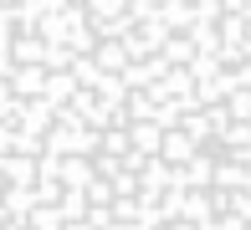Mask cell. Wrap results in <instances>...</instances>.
Masks as SVG:
<instances>
[{"label": "cell", "instance_id": "cell-4", "mask_svg": "<svg viewBox=\"0 0 251 230\" xmlns=\"http://www.w3.org/2000/svg\"><path fill=\"white\" fill-rule=\"evenodd\" d=\"M62 230H93V225H87V220H67Z\"/></svg>", "mask_w": 251, "mask_h": 230}, {"label": "cell", "instance_id": "cell-1", "mask_svg": "<svg viewBox=\"0 0 251 230\" xmlns=\"http://www.w3.org/2000/svg\"><path fill=\"white\" fill-rule=\"evenodd\" d=\"M93 67H98V77H123V72H128V51H123V41H98Z\"/></svg>", "mask_w": 251, "mask_h": 230}, {"label": "cell", "instance_id": "cell-2", "mask_svg": "<svg viewBox=\"0 0 251 230\" xmlns=\"http://www.w3.org/2000/svg\"><path fill=\"white\" fill-rule=\"evenodd\" d=\"M98 174H93V159H56V184L62 189H87Z\"/></svg>", "mask_w": 251, "mask_h": 230}, {"label": "cell", "instance_id": "cell-3", "mask_svg": "<svg viewBox=\"0 0 251 230\" xmlns=\"http://www.w3.org/2000/svg\"><path fill=\"white\" fill-rule=\"evenodd\" d=\"M98 154L123 159V154H128V128H102V138H98Z\"/></svg>", "mask_w": 251, "mask_h": 230}]
</instances>
